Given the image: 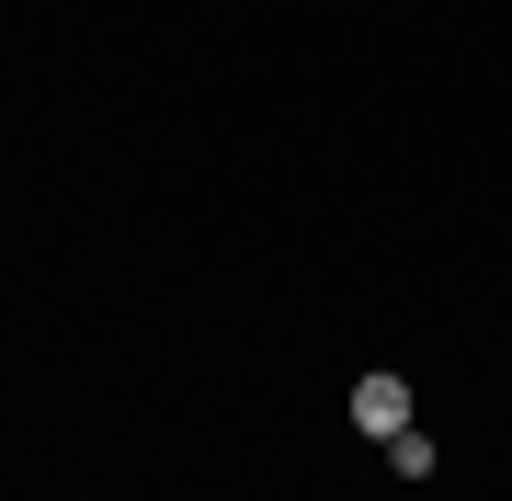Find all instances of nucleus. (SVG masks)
<instances>
[{"instance_id": "2", "label": "nucleus", "mask_w": 512, "mask_h": 501, "mask_svg": "<svg viewBox=\"0 0 512 501\" xmlns=\"http://www.w3.org/2000/svg\"><path fill=\"white\" fill-rule=\"evenodd\" d=\"M387 467H399V479H433V433H421V422L387 433Z\"/></svg>"}, {"instance_id": "1", "label": "nucleus", "mask_w": 512, "mask_h": 501, "mask_svg": "<svg viewBox=\"0 0 512 501\" xmlns=\"http://www.w3.org/2000/svg\"><path fill=\"white\" fill-rule=\"evenodd\" d=\"M353 433H376V445L410 433V388H399V376H353Z\"/></svg>"}]
</instances>
